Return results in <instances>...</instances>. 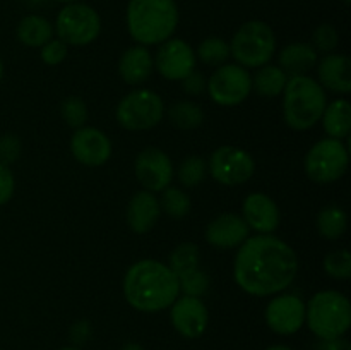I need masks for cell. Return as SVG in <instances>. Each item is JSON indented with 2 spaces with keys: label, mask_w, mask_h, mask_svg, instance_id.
I'll use <instances>...</instances> for the list:
<instances>
[{
  "label": "cell",
  "mask_w": 351,
  "mask_h": 350,
  "mask_svg": "<svg viewBox=\"0 0 351 350\" xmlns=\"http://www.w3.org/2000/svg\"><path fill=\"white\" fill-rule=\"evenodd\" d=\"M298 273V256L290 244L273 233L247 237L233 263L237 285L256 297H269L290 287Z\"/></svg>",
  "instance_id": "cell-1"
},
{
  "label": "cell",
  "mask_w": 351,
  "mask_h": 350,
  "mask_svg": "<svg viewBox=\"0 0 351 350\" xmlns=\"http://www.w3.org/2000/svg\"><path fill=\"white\" fill-rule=\"evenodd\" d=\"M123 295L141 312L168 309L180 295V281L170 266L156 259L134 263L123 278Z\"/></svg>",
  "instance_id": "cell-2"
},
{
  "label": "cell",
  "mask_w": 351,
  "mask_h": 350,
  "mask_svg": "<svg viewBox=\"0 0 351 350\" xmlns=\"http://www.w3.org/2000/svg\"><path fill=\"white\" fill-rule=\"evenodd\" d=\"M177 24L175 0H130L127 5V30L132 40L143 47L170 40Z\"/></svg>",
  "instance_id": "cell-3"
},
{
  "label": "cell",
  "mask_w": 351,
  "mask_h": 350,
  "mask_svg": "<svg viewBox=\"0 0 351 350\" xmlns=\"http://www.w3.org/2000/svg\"><path fill=\"white\" fill-rule=\"evenodd\" d=\"M328 106L324 88L311 75H291L283 89L285 122L295 130H307L321 120Z\"/></svg>",
  "instance_id": "cell-4"
},
{
  "label": "cell",
  "mask_w": 351,
  "mask_h": 350,
  "mask_svg": "<svg viewBox=\"0 0 351 350\" xmlns=\"http://www.w3.org/2000/svg\"><path fill=\"white\" fill-rule=\"evenodd\" d=\"M305 323L321 340L339 338L351 326V304L338 290H321L305 305Z\"/></svg>",
  "instance_id": "cell-5"
},
{
  "label": "cell",
  "mask_w": 351,
  "mask_h": 350,
  "mask_svg": "<svg viewBox=\"0 0 351 350\" xmlns=\"http://www.w3.org/2000/svg\"><path fill=\"white\" fill-rule=\"evenodd\" d=\"M276 51V36L264 21H249L242 24L232 38L230 55L245 69H259L269 64Z\"/></svg>",
  "instance_id": "cell-6"
},
{
  "label": "cell",
  "mask_w": 351,
  "mask_h": 350,
  "mask_svg": "<svg viewBox=\"0 0 351 350\" xmlns=\"http://www.w3.org/2000/svg\"><path fill=\"white\" fill-rule=\"evenodd\" d=\"M348 148L341 139L326 137L317 141L307 151L304 160L305 174L317 184H331L339 180L348 170Z\"/></svg>",
  "instance_id": "cell-7"
},
{
  "label": "cell",
  "mask_w": 351,
  "mask_h": 350,
  "mask_svg": "<svg viewBox=\"0 0 351 350\" xmlns=\"http://www.w3.org/2000/svg\"><path fill=\"white\" fill-rule=\"evenodd\" d=\"M115 115L117 122L127 130L153 129L165 115L163 100L151 89H137L123 96Z\"/></svg>",
  "instance_id": "cell-8"
},
{
  "label": "cell",
  "mask_w": 351,
  "mask_h": 350,
  "mask_svg": "<svg viewBox=\"0 0 351 350\" xmlns=\"http://www.w3.org/2000/svg\"><path fill=\"white\" fill-rule=\"evenodd\" d=\"M99 31L101 19L98 12L86 3H67L55 21V33L65 45L84 47L98 38Z\"/></svg>",
  "instance_id": "cell-9"
},
{
  "label": "cell",
  "mask_w": 351,
  "mask_h": 350,
  "mask_svg": "<svg viewBox=\"0 0 351 350\" xmlns=\"http://www.w3.org/2000/svg\"><path fill=\"white\" fill-rule=\"evenodd\" d=\"M209 98L221 106H237L252 93V75L239 64H223L208 79Z\"/></svg>",
  "instance_id": "cell-10"
},
{
  "label": "cell",
  "mask_w": 351,
  "mask_h": 350,
  "mask_svg": "<svg viewBox=\"0 0 351 350\" xmlns=\"http://www.w3.org/2000/svg\"><path fill=\"white\" fill-rule=\"evenodd\" d=\"M208 170L216 182L223 185H242L256 172L252 154L237 146H219L209 158Z\"/></svg>",
  "instance_id": "cell-11"
},
{
  "label": "cell",
  "mask_w": 351,
  "mask_h": 350,
  "mask_svg": "<svg viewBox=\"0 0 351 350\" xmlns=\"http://www.w3.org/2000/svg\"><path fill=\"white\" fill-rule=\"evenodd\" d=\"M137 180L146 191L160 192L167 189L173 180V165L170 156L160 148H144L134 163Z\"/></svg>",
  "instance_id": "cell-12"
},
{
  "label": "cell",
  "mask_w": 351,
  "mask_h": 350,
  "mask_svg": "<svg viewBox=\"0 0 351 350\" xmlns=\"http://www.w3.org/2000/svg\"><path fill=\"white\" fill-rule=\"evenodd\" d=\"M158 72L168 81H182L192 71H195V51L189 43L180 38H170L163 41L158 50L156 58H153Z\"/></svg>",
  "instance_id": "cell-13"
},
{
  "label": "cell",
  "mask_w": 351,
  "mask_h": 350,
  "mask_svg": "<svg viewBox=\"0 0 351 350\" xmlns=\"http://www.w3.org/2000/svg\"><path fill=\"white\" fill-rule=\"evenodd\" d=\"M264 318L278 335H293L305 323V304L293 294L276 295L267 304Z\"/></svg>",
  "instance_id": "cell-14"
},
{
  "label": "cell",
  "mask_w": 351,
  "mask_h": 350,
  "mask_svg": "<svg viewBox=\"0 0 351 350\" xmlns=\"http://www.w3.org/2000/svg\"><path fill=\"white\" fill-rule=\"evenodd\" d=\"M71 153L86 167H101L112 156V141L96 127H79L71 139Z\"/></svg>",
  "instance_id": "cell-15"
},
{
  "label": "cell",
  "mask_w": 351,
  "mask_h": 350,
  "mask_svg": "<svg viewBox=\"0 0 351 350\" xmlns=\"http://www.w3.org/2000/svg\"><path fill=\"white\" fill-rule=\"evenodd\" d=\"M170 319L173 328L184 338H199L208 328V307L199 297H177V301L170 305Z\"/></svg>",
  "instance_id": "cell-16"
},
{
  "label": "cell",
  "mask_w": 351,
  "mask_h": 350,
  "mask_svg": "<svg viewBox=\"0 0 351 350\" xmlns=\"http://www.w3.org/2000/svg\"><path fill=\"white\" fill-rule=\"evenodd\" d=\"M242 218L257 233H273L280 226L281 213L273 198L264 192H252L242 205Z\"/></svg>",
  "instance_id": "cell-17"
},
{
  "label": "cell",
  "mask_w": 351,
  "mask_h": 350,
  "mask_svg": "<svg viewBox=\"0 0 351 350\" xmlns=\"http://www.w3.org/2000/svg\"><path fill=\"white\" fill-rule=\"evenodd\" d=\"M250 229L237 213H223L206 226V240L218 249H235L249 237Z\"/></svg>",
  "instance_id": "cell-18"
},
{
  "label": "cell",
  "mask_w": 351,
  "mask_h": 350,
  "mask_svg": "<svg viewBox=\"0 0 351 350\" xmlns=\"http://www.w3.org/2000/svg\"><path fill=\"white\" fill-rule=\"evenodd\" d=\"M160 201L151 191H139L132 196L127 206V223L134 233H147L160 218Z\"/></svg>",
  "instance_id": "cell-19"
},
{
  "label": "cell",
  "mask_w": 351,
  "mask_h": 350,
  "mask_svg": "<svg viewBox=\"0 0 351 350\" xmlns=\"http://www.w3.org/2000/svg\"><path fill=\"white\" fill-rule=\"evenodd\" d=\"M319 84L335 93L351 91V60L346 55L328 54L317 64Z\"/></svg>",
  "instance_id": "cell-20"
},
{
  "label": "cell",
  "mask_w": 351,
  "mask_h": 350,
  "mask_svg": "<svg viewBox=\"0 0 351 350\" xmlns=\"http://www.w3.org/2000/svg\"><path fill=\"white\" fill-rule=\"evenodd\" d=\"M154 60L146 47L127 48L119 60V74L127 84H143L153 74Z\"/></svg>",
  "instance_id": "cell-21"
},
{
  "label": "cell",
  "mask_w": 351,
  "mask_h": 350,
  "mask_svg": "<svg viewBox=\"0 0 351 350\" xmlns=\"http://www.w3.org/2000/svg\"><path fill=\"white\" fill-rule=\"evenodd\" d=\"M317 64V50L311 43H290L280 51V69L287 75H307Z\"/></svg>",
  "instance_id": "cell-22"
},
{
  "label": "cell",
  "mask_w": 351,
  "mask_h": 350,
  "mask_svg": "<svg viewBox=\"0 0 351 350\" xmlns=\"http://www.w3.org/2000/svg\"><path fill=\"white\" fill-rule=\"evenodd\" d=\"M321 120L329 137H335V139L348 137L351 129V105L348 100H335L331 105L326 106Z\"/></svg>",
  "instance_id": "cell-23"
},
{
  "label": "cell",
  "mask_w": 351,
  "mask_h": 350,
  "mask_svg": "<svg viewBox=\"0 0 351 350\" xmlns=\"http://www.w3.org/2000/svg\"><path fill=\"white\" fill-rule=\"evenodd\" d=\"M17 40L26 47H43L53 38V26L45 17L29 14L17 24Z\"/></svg>",
  "instance_id": "cell-24"
},
{
  "label": "cell",
  "mask_w": 351,
  "mask_h": 350,
  "mask_svg": "<svg viewBox=\"0 0 351 350\" xmlns=\"http://www.w3.org/2000/svg\"><path fill=\"white\" fill-rule=\"evenodd\" d=\"M288 75L280 69V65H263L252 78V89L263 98H276L283 93Z\"/></svg>",
  "instance_id": "cell-25"
},
{
  "label": "cell",
  "mask_w": 351,
  "mask_h": 350,
  "mask_svg": "<svg viewBox=\"0 0 351 350\" xmlns=\"http://www.w3.org/2000/svg\"><path fill=\"white\" fill-rule=\"evenodd\" d=\"M317 230L324 239L336 240L346 232L348 226V218L346 213L339 206L328 205L319 211L317 215Z\"/></svg>",
  "instance_id": "cell-26"
},
{
  "label": "cell",
  "mask_w": 351,
  "mask_h": 350,
  "mask_svg": "<svg viewBox=\"0 0 351 350\" xmlns=\"http://www.w3.org/2000/svg\"><path fill=\"white\" fill-rule=\"evenodd\" d=\"M199 261H201V249L197 247V244L182 242L178 244L173 249V253L170 254L168 266H170V270L180 278L184 277V275L192 273V271L197 270Z\"/></svg>",
  "instance_id": "cell-27"
},
{
  "label": "cell",
  "mask_w": 351,
  "mask_h": 350,
  "mask_svg": "<svg viewBox=\"0 0 351 350\" xmlns=\"http://www.w3.org/2000/svg\"><path fill=\"white\" fill-rule=\"evenodd\" d=\"M168 119L175 127L182 130L197 129L204 120V112L201 106L194 102H177L175 105L170 106L168 110Z\"/></svg>",
  "instance_id": "cell-28"
},
{
  "label": "cell",
  "mask_w": 351,
  "mask_h": 350,
  "mask_svg": "<svg viewBox=\"0 0 351 350\" xmlns=\"http://www.w3.org/2000/svg\"><path fill=\"white\" fill-rule=\"evenodd\" d=\"M161 192L163 194L158 201H160V208L168 216H171L173 220H182L189 215V211H191V198H189L187 192L178 187H171V185H168Z\"/></svg>",
  "instance_id": "cell-29"
},
{
  "label": "cell",
  "mask_w": 351,
  "mask_h": 350,
  "mask_svg": "<svg viewBox=\"0 0 351 350\" xmlns=\"http://www.w3.org/2000/svg\"><path fill=\"white\" fill-rule=\"evenodd\" d=\"M195 57L201 62H204L206 65H216V67H219V65L226 64V60H228L230 45L223 38L209 36L199 43Z\"/></svg>",
  "instance_id": "cell-30"
},
{
  "label": "cell",
  "mask_w": 351,
  "mask_h": 350,
  "mask_svg": "<svg viewBox=\"0 0 351 350\" xmlns=\"http://www.w3.org/2000/svg\"><path fill=\"white\" fill-rule=\"evenodd\" d=\"M206 172H208V165L201 156H187L185 160H182L177 177L184 187L192 189L197 187L204 180Z\"/></svg>",
  "instance_id": "cell-31"
},
{
  "label": "cell",
  "mask_w": 351,
  "mask_h": 350,
  "mask_svg": "<svg viewBox=\"0 0 351 350\" xmlns=\"http://www.w3.org/2000/svg\"><path fill=\"white\" fill-rule=\"evenodd\" d=\"M60 113L65 124L74 127V129L84 127L86 120L89 117L88 105L81 98H77V96H69V98H65L60 105Z\"/></svg>",
  "instance_id": "cell-32"
},
{
  "label": "cell",
  "mask_w": 351,
  "mask_h": 350,
  "mask_svg": "<svg viewBox=\"0 0 351 350\" xmlns=\"http://www.w3.org/2000/svg\"><path fill=\"white\" fill-rule=\"evenodd\" d=\"M324 271L336 280H348L351 277V254L346 249H338L324 257Z\"/></svg>",
  "instance_id": "cell-33"
},
{
  "label": "cell",
  "mask_w": 351,
  "mask_h": 350,
  "mask_svg": "<svg viewBox=\"0 0 351 350\" xmlns=\"http://www.w3.org/2000/svg\"><path fill=\"white\" fill-rule=\"evenodd\" d=\"M178 281H180V292H184V295H191V297L201 299V295H204L209 288V277L201 268L180 277Z\"/></svg>",
  "instance_id": "cell-34"
},
{
  "label": "cell",
  "mask_w": 351,
  "mask_h": 350,
  "mask_svg": "<svg viewBox=\"0 0 351 350\" xmlns=\"http://www.w3.org/2000/svg\"><path fill=\"white\" fill-rule=\"evenodd\" d=\"M338 41H339V34L336 31L335 26L331 24H321L317 30L314 31L312 34V47L315 50L322 51V54H331L336 47H338Z\"/></svg>",
  "instance_id": "cell-35"
},
{
  "label": "cell",
  "mask_w": 351,
  "mask_h": 350,
  "mask_svg": "<svg viewBox=\"0 0 351 350\" xmlns=\"http://www.w3.org/2000/svg\"><path fill=\"white\" fill-rule=\"evenodd\" d=\"M41 60L45 62L47 65H58L65 60L67 57V45L64 41L57 40H50L48 43H45L41 47Z\"/></svg>",
  "instance_id": "cell-36"
},
{
  "label": "cell",
  "mask_w": 351,
  "mask_h": 350,
  "mask_svg": "<svg viewBox=\"0 0 351 350\" xmlns=\"http://www.w3.org/2000/svg\"><path fill=\"white\" fill-rule=\"evenodd\" d=\"M21 156V141L14 134H3L0 137V163L10 165Z\"/></svg>",
  "instance_id": "cell-37"
},
{
  "label": "cell",
  "mask_w": 351,
  "mask_h": 350,
  "mask_svg": "<svg viewBox=\"0 0 351 350\" xmlns=\"http://www.w3.org/2000/svg\"><path fill=\"white\" fill-rule=\"evenodd\" d=\"M14 189H16V180H14L12 170L9 165L0 163V206L7 205L12 199Z\"/></svg>",
  "instance_id": "cell-38"
},
{
  "label": "cell",
  "mask_w": 351,
  "mask_h": 350,
  "mask_svg": "<svg viewBox=\"0 0 351 350\" xmlns=\"http://www.w3.org/2000/svg\"><path fill=\"white\" fill-rule=\"evenodd\" d=\"M182 88H184L185 93H189V95L192 96H199L202 91L206 89V84H208V81L204 79V75L199 74V72L192 71L191 74L187 75L185 79H182Z\"/></svg>",
  "instance_id": "cell-39"
},
{
  "label": "cell",
  "mask_w": 351,
  "mask_h": 350,
  "mask_svg": "<svg viewBox=\"0 0 351 350\" xmlns=\"http://www.w3.org/2000/svg\"><path fill=\"white\" fill-rule=\"evenodd\" d=\"M317 350H351L350 342L343 336L332 340H321L317 345Z\"/></svg>",
  "instance_id": "cell-40"
},
{
  "label": "cell",
  "mask_w": 351,
  "mask_h": 350,
  "mask_svg": "<svg viewBox=\"0 0 351 350\" xmlns=\"http://www.w3.org/2000/svg\"><path fill=\"white\" fill-rule=\"evenodd\" d=\"M89 333H91V329H89L88 323L79 321V323H75L74 326H72L71 336H72V340H74L75 343H82V342H86V338L89 336Z\"/></svg>",
  "instance_id": "cell-41"
},
{
  "label": "cell",
  "mask_w": 351,
  "mask_h": 350,
  "mask_svg": "<svg viewBox=\"0 0 351 350\" xmlns=\"http://www.w3.org/2000/svg\"><path fill=\"white\" fill-rule=\"evenodd\" d=\"M122 350H144V349H143V347L139 345V343L130 342V343H127V345H123V347H122Z\"/></svg>",
  "instance_id": "cell-42"
},
{
  "label": "cell",
  "mask_w": 351,
  "mask_h": 350,
  "mask_svg": "<svg viewBox=\"0 0 351 350\" xmlns=\"http://www.w3.org/2000/svg\"><path fill=\"white\" fill-rule=\"evenodd\" d=\"M266 350H293V349H290V347L287 345H273V347H267Z\"/></svg>",
  "instance_id": "cell-43"
},
{
  "label": "cell",
  "mask_w": 351,
  "mask_h": 350,
  "mask_svg": "<svg viewBox=\"0 0 351 350\" xmlns=\"http://www.w3.org/2000/svg\"><path fill=\"white\" fill-rule=\"evenodd\" d=\"M2 78H3V62L2 58H0V81H2Z\"/></svg>",
  "instance_id": "cell-44"
},
{
  "label": "cell",
  "mask_w": 351,
  "mask_h": 350,
  "mask_svg": "<svg viewBox=\"0 0 351 350\" xmlns=\"http://www.w3.org/2000/svg\"><path fill=\"white\" fill-rule=\"evenodd\" d=\"M60 350H81V349H77V347H64V349Z\"/></svg>",
  "instance_id": "cell-45"
},
{
  "label": "cell",
  "mask_w": 351,
  "mask_h": 350,
  "mask_svg": "<svg viewBox=\"0 0 351 350\" xmlns=\"http://www.w3.org/2000/svg\"><path fill=\"white\" fill-rule=\"evenodd\" d=\"M57 2H65V3H72V2H75V0H57Z\"/></svg>",
  "instance_id": "cell-46"
},
{
  "label": "cell",
  "mask_w": 351,
  "mask_h": 350,
  "mask_svg": "<svg viewBox=\"0 0 351 350\" xmlns=\"http://www.w3.org/2000/svg\"><path fill=\"white\" fill-rule=\"evenodd\" d=\"M343 2H345V3H346V5H348V3L351 2V0H343Z\"/></svg>",
  "instance_id": "cell-47"
}]
</instances>
